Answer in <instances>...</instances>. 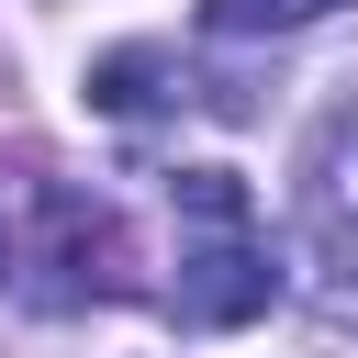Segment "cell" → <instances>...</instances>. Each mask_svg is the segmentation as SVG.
<instances>
[{
  "mask_svg": "<svg viewBox=\"0 0 358 358\" xmlns=\"http://www.w3.org/2000/svg\"><path fill=\"white\" fill-rule=\"evenodd\" d=\"M168 201H179V291H168L179 324H201V336L257 324V313L280 302V268H268V235H257L246 179H235V168H179Z\"/></svg>",
  "mask_w": 358,
  "mask_h": 358,
  "instance_id": "cell-1",
  "label": "cell"
},
{
  "mask_svg": "<svg viewBox=\"0 0 358 358\" xmlns=\"http://www.w3.org/2000/svg\"><path fill=\"white\" fill-rule=\"evenodd\" d=\"M302 246H313V291L358 313V101H324L302 134Z\"/></svg>",
  "mask_w": 358,
  "mask_h": 358,
  "instance_id": "cell-2",
  "label": "cell"
},
{
  "mask_svg": "<svg viewBox=\"0 0 358 358\" xmlns=\"http://www.w3.org/2000/svg\"><path fill=\"white\" fill-rule=\"evenodd\" d=\"M45 268H67V280H56L67 302H78V291H123V235H112V213L78 201V190H45Z\"/></svg>",
  "mask_w": 358,
  "mask_h": 358,
  "instance_id": "cell-3",
  "label": "cell"
},
{
  "mask_svg": "<svg viewBox=\"0 0 358 358\" xmlns=\"http://www.w3.org/2000/svg\"><path fill=\"white\" fill-rule=\"evenodd\" d=\"M336 0H213V34H302L324 22Z\"/></svg>",
  "mask_w": 358,
  "mask_h": 358,
  "instance_id": "cell-4",
  "label": "cell"
},
{
  "mask_svg": "<svg viewBox=\"0 0 358 358\" xmlns=\"http://www.w3.org/2000/svg\"><path fill=\"white\" fill-rule=\"evenodd\" d=\"M22 268V224H11V190H0V280Z\"/></svg>",
  "mask_w": 358,
  "mask_h": 358,
  "instance_id": "cell-5",
  "label": "cell"
}]
</instances>
